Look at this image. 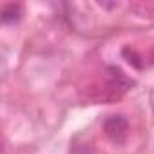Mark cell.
I'll return each mask as SVG.
<instances>
[{"mask_svg":"<svg viewBox=\"0 0 154 154\" xmlns=\"http://www.w3.org/2000/svg\"><path fill=\"white\" fill-rule=\"evenodd\" d=\"M22 13L24 9L20 4H6L0 11V18H2L4 24H15L22 18Z\"/></svg>","mask_w":154,"mask_h":154,"instance_id":"cell-3","label":"cell"},{"mask_svg":"<svg viewBox=\"0 0 154 154\" xmlns=\"http://www.w3.org/2000/svg\"><path fill=\"white\" fill-rule=\"evenodd\" d=\"M103 132L112 143H123L129 136V122L122 114H111L103 122Z\"/></svg>","mask_w":154,"mask_h":154,"instance_id":"cell-1","label":"cell"},{"mask_svg":"<svg viewBox=\"0 0 154 154\" xmlns=\"http://www.w3.org/2000/svg\"><path fill=\"white\" fill-rule=\"evenodd\" d=\"M131 85H132V80L127 78L122 72V69H118V67H109L107 69V93H109L107 100L120 98L122 94H125L131 89Z\"/></svg>","mask_w":154,"mask_h":154,"instance_id":"cell-2","label":"cell"}]
</instances>
